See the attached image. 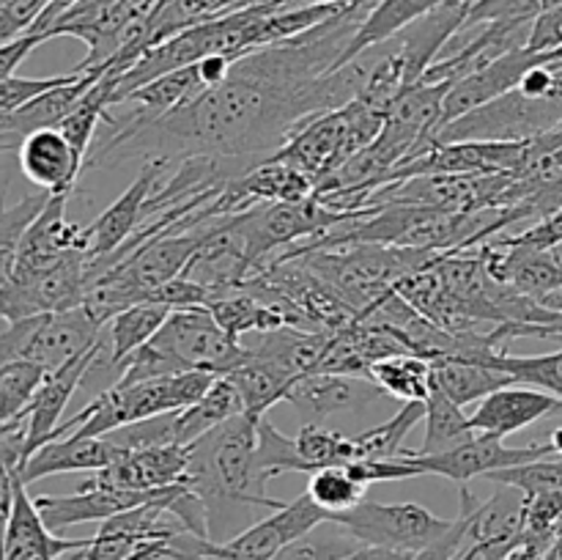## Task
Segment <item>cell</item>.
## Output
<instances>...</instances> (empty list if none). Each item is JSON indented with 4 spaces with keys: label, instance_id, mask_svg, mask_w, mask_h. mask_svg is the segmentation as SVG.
I'll return each instance as SVG.
<instances>
[{
    "label": "cell",
    "instance_id": "24",
    "mask_svg": "<svg viewBox=\"0 0 562 560\" xmlns=\"http://www.w3.org/2000/svg\"><path fill=\"white\" fill-rule=\"evenodd\" d=\"M121 456L108 437H80V434H66V437L49 439L42 448L33 450L31 459L22 464V483L42 481V478L60 475V472H97L102 467L113 464Z\"/></svg>",
    "mask_w": 562,
    "mask_h": 560
},
{
    "label": "cell",
    "instance_id": "54",
    "mask_svg": "<svg viewBox=\"0 0 562 560\" xmlns=\"http://www.w3.org/2000/svg\"><path fill=\"white\" fill-rule=\"evenodd\" d=\"M135 560H162V558H159L157 552H148V555H140V558H135Z\"/></svg>",
    "mask_w": 562,
    "mask_h": 560
},
{
    "label": "cell",
    "instance_id": "38",
    "mask_svg": "<svg viewBox=\"0 0 562 560\" xmlns=\"http://www.w3.org/2000/svg\"><path fill=\"white\" fill-rule=\"evenodd\" d=\"M44 373H47L44 368L25 357H11V360L0 362V426L22 415L27 401L42 384Z\"/></svg>",
    "mask_w": 562,
    "mask_h": 560
},
{
    "label": "cell",
    "instance_id": "32",
    "mask_svg": "<svg viewBox=\"0 0 562 560\" xmlns=\"http://www.w3.org/2000/svg\"><path fill=\"white\" fill-rule=\"evenodd\" d=\"M228 379L239 390L241 401H245V412L258 417L267 415L278 401H285V393H289L291 382H294L278 366H272L267 360H258V357H250L247 362H241L236 371L228 373Z\"/></svg>",
    "mask_w": 562,
    "mask_h": 560
},
{
    "label": "cell",
    "instance_id": "18",
    "mask_svg": "<svg viewBox=\"0 0 562 560\" xmlns=\"http://www.w3.org/2000/svg\"><path fill=\"white\" fill-rule=\"evenodd\" d=\"M201 228L154 236V239L143 242L137 250H132L124 261L110 269H119L126 283L140 296V302H146L154 289L170 283V280L184 272L187 264L192 261V256L201 247Z\"/></svg>",
    "mask_w": 562,
    "mask_h": 560
},
{
    "label": "cell",
    "instance_id": "35",
    "mask_svg": "<svg viewBox=\"0 0 562 560\" xmlns=\"http://www.w3.org/2000/svg\"><path fill=\"white\" fill-rule=\"evenodd\" d=\"M426 417V401H406L390 421L357 434V459H395L404 450V439Z\"/></svg>",
    "mask_w": 562,
    "mask_h": 560
},
{
    "label": "cell",
    "instance_id": "13",
    "mask_svg": "<svg viewBox=\"0 0 562 560\" xmlns=\"http://www.w3.org/2000/svg\"><path fill=\"white\" fill-rule=\"evenodd\" d=\"M173 489L176 486L157 489V492H137V489L110 486V483L97 481L91 475L77 486L75 494H38V497H33V503H36L38 514H42L44 525L49 530L64 533L66 527L82 525V522H104L110 516L121 514V511H130L135 505L148 503V500L162 497Z\"/></svg>",
    "mask_w": 562,
    "mask_h": 560
},
{
    "label": "cell",
    "instance_id": "7",
    "mask_svg": "<svg viewBox=\"0 0 562 560\" xmlns=\"http://www.w3.org/2000/svg\"><path fill=\"white\" fill-rule=\"evenodd\" d=\"M329 522L344 527L351 538L371 547L395 549L417 555L445 536L456 519H442L417 503H373L360 500L355 508L329 516Z\"/></svg>",
    "mask_w": 562,
    "mask_h": 560
},
{
    "label": "cell",
    "instance_id": "2",
    "mask_svg": "<svg viewBox=\"0 0 562 560\" xmlns=\"http://www.w3.org/2000/svg\"><path fill=\"white\" fill-rule=\"evenodd\" d=\"M258 421V415L241 412L190 443L184 486L201 500L209 541L214 544L239 536L263 519V511L285 505L283 500L269 497V481L256 464Z\"/></svg>",
    "mask_w": 562,
    "mask_h": 560
},
{
    "label": "cell",
    "instance_id": "30",
    "mask_svg": "<svg viewBox=\"0 0 562 560\" xmlns=\"http://www.w3.org/2000/svg\"><path fill=\"white\" fill-rule=\"evenodd\" d=\"M245 412V401H241L239 390L228 377H217L212 388L195 401V404L184 406L179 412V437L181 445L195 443L201 434L212 432L214 426L225 423L228 417H236Z\"/></svg>",
    "mask_w": 562,
    "mask_h": 560
},
{
    "label": "cell",
    "instance_id": "46",
    "mask_svg": "<svg viewBox=\"0 0 562 560\" xmlns=\"http://www.w3.org/2000/svg\"><path fill=\"white\" fill-rule=\"evenodd\" d=\"M562 47V5L558 9H541L532 20L530 38H527V49L532 53H549V49Z\"/></svg>",
    "mask_w": 562,
    "mask_h": 560
},
{
    "label": "cell",
    "instance_id": "11",
    "mask_svg": "<svg viewBox=\"0 0 562 560\" xmlns=\"http://www.w3.org/2000/svg\"><path fill=\"white\" fill-rule=\"evenodd\" d=\"M409 461H415L423 470V475H442L456 483H467L472 478L483 475L494 470H505V467L527 464V461L543 459V456H558L554 453L552 443H532V445H505L499 437H481L477 434L470 443L459 445L445 453L423 456L417 450H401Z\"/></svg>",
    "mask_w": 562,
    "mask_h": 560
},
{
    "label": "cell",
    "instance_id": "56",
    "mask_svg": "<svg viewBox=\"0 0 562 560\" xmlns=\"http://www.w3.org/2000/svg\"><path fill=\"white\" fill-rule=\"evenodd\" d=\"M558 256H560V261H562V245L558 247Z\"/></svg>",
    "mask_w": 562,
    "mask_h": 560
},
{
    "label": "cell",
    "instance_id": "8",
    "mask_svg": "<svg viewBox=\"0 0 562 560\" xmlns=\"http://www.w3.org/2000/svg\"><path fill=\"white\" fill-rule=\"evenodd\" d=\"M88 253L71 250L33 272H14L0 289V318L9 324L82 305L88 289Z\"/></svg>",
    "mask_w": 562,
    "mask_h": 560
},
{
    "label": "cell",
    "instance_id": "25",
    "mask_svg": "<svg viewBox=\"0 0 562 560\" xmlns=\"http://www.w3.org/2000/svg\"><path fill=\"white\" fill-rule=\"evenodd\" d=\"M170 311H173L170 305L146 300L137 302V305H130L126 311L115 313V316L104 324L102 351H99L91 368L113 371L115 379H119L121 362L130 355H135L140 346H146L148 340L157 335V329L162 327L165 318L170 316Z\"/></svg>",
    "mask_w": 562,
    "mask_h": 560
},
{
    "label": "cell",
    "instance_id": "9",
    "mask_svg": "<svg viewBox=\"0 0 562 560\" xmlns=\"http://www.w3.org/2000/svg\"><path fill=\"white\" fill-rule=\"evenodd\" d=\"M327 511L318 508L307 494H302V497L291 500L283 508L272 511L223 544H214L209 538L195 536V533H181L170 544H184V547L198 549L214 560H272L280 549L316 530L318 525H327Z\"/></svg>",
    "mask_w": 562,
    "mask_h": 560
},
{
    "label": "cell",
    "instance_id": "52",
    "mask_svg": "<svg viewBox=\"0 0 562 560\" xmlns=\"http://www.w3.org/2000/svg\"><path fill=\"white\" fill-rule=\"evenodd\" d=\"M543 305H549V307H554V311H560L562 313V289H558V291H552V294L549 296H543Z\"/></svg>",
    "mask_w": 562,
    "mask_h": 560
},
{
    "label": "cell",
    "instance_id": "44",
    "mask_svg": "<svg viewBox=\"0 0 562 560\" xmlns=\"http://www.w3.org/2000/svg\"><path fill=\"white\" fill-rule=\"evenodd\" d=\"M349 470V475L355 481H360L362 486H371V483H384V481H406V478H420L423 470L409 461L406 456H395V459H357L344 464Z\"/></svg>",
    "mask_w": 562,
    "mask_h": 560
},
{
    "label": "cell",
    "instance_id": "3",
    "mask_svg": "<svg viewBox=\"0 0 562 560\" xmlns=\"http://www.w3.org/2000/svg\"><path fill=\"white\" fill-rule=\"evenodd\" d=\"M214 373L206 371H184L170 373V377L146 379L135 384H110L104 388L91 404L82 406L77 415L64 421L53 439L66 434H80V437H104L113 428L126 423L143 421V417L162 415V412L184 410L195 404L214 382Z\"/></svg>",
    "mask_w": 562,
    "mask_h": 560
},
{
    "label": "cell",
    "instance_id": "27",
    "mask_svg": "<svg viewBox=\"0 0 562 560\" xmlns=\"http://www.w3.org/2000/svg\"><path fill=\"white\" fill-rule=\"evenodd\" d=\"M206 307L217 318L220 327L236 340L245 338V335L272 333V329L285 327V318L272 305H267L261 296L247 291L245 285H236V289L212 296Z\"/></svg>",
    "mask_w": 562,
    "mask_h": 560
},
{
    "label": "cell",
    "instance_id": "16",
    "mask_svg": "<svg viewBox=\"0 0 562 560\" xmlns=\"http://www.w3.org/2000/svg\"><path fill=\"white\" fill-rule=\"evenodd\" d=\"M102 324L86 311V305L69 307V311L44 313L36 316L31 335L22 344L20 357L36 362L44 371H55L71 357L82 355L102 338Z\"/></svg>",
    "mask_w": 562,
    "mask_h": 560
},
{
    "label": "cell",
    "instance_id": "39",
    "mask_svg": "<svg viewBox=\"0 0 562 560\" xmlns=\"http://www.w3.org/2000/svg\"><path fill=\"white\" fill-rule=\"evenodd\" d=\"M256 464L267 481L283 475V472H307L311 475V464L302 459L300 448H296V439L280 434L274 428V423L267 421V415L258 421Z\"/></svg>",
    "mask_w": 562,
    "mask_h": 560
},
{
    "label": "cell",
    "instance_id": "55",
    "mask_svg": "<svg viewBox=\"0 0 562 560\" xmlns=\"http://www.w3.org/2000/svg\"><path fill=\"white\" fill-rule=\"evenodd\" d=\"M9 327V322H3V318H0V329H5Z\"/></svg>",
    "mask_w": 562,
    "mask_h": 560
},
{
    "label": "cell",
    "instance_id": "47",
    "mask_svg": "<svg viewBox=\"0 0 562 560\" xmlns=\"http://www.w3.org/2000/svg\"><path fill=\"white\" fill-rule=\"evenodd\" d=\"M38 44H44V36H38V33H25V36L14 38V42L0 44V82L14 77L16 66H20Z\"/></svg>",
    "mask_w": 562,
    "mask_h": 560
},
{
    "label": "cell",
    "instance_id": "33",
    "mask_svg": "<svg viewBox=\"0 0 562 560\" xmlns=\"http://www.w3.org/2000/svg\"><path fill=\"white\" fill-rule=\"evenodd\" d=\"M393 399L426 401L431 390V362L417 355H395L373 362L366 373Z\"/></svg>",
    "mask_w": 562,
    "mask_h": 560
},
{
    "label": "cell",
    "instance_id": "4",
    "mask_svg": "<svg viewBox=\"0 0 562 560\" xmlns=\"http://www.w3.org/2000/svg\"><path fill=\"white\" fill-rule=\"evenodd\" d=\"M439 253L417 250V247L393 245H357L333 247V250L302 253L300 261L307 264L318 278L327 280L357 313L387 294L404 275L417 272L437 261Z\"/></svg>",
    "mask_w": 562,
    "mask_h": 560
},
{
    "label": "cell",
    "instance_id": "40",
    "mask_svg": "<svg viewBox=\"0 0 562 560\" xmlns=\"http://www.w3.org/2000/svg\"><path fill=\"white\" fill-rule=\"evenodd\" d=\"M366 489L360 481L349 475L346 467H322V470L311 472L307 481V497L327 511L329 516L340 514V511L355 508L360 500H366Z\"/></svg>",
    "mask_w": 562,
    "mask_h": 560
},
{
    "label": "cell",
    "instance_id": "1",
    "mask_svg": "<svg viewBox=\"0 0 562 560\" xmlns=\"http://www.w3.org/2000/svg\"><path fill=\"white\" fill-rule=\"evenodd\" d=\"M371 9L351 0L333 20L300 36L239 55L220 86L203 88L140 130H115L88 154L86 168H104L137 154L173 165L195 154L272 157L307 119L360 97L373 55L366 49L344 66L338 60Z\"/></svg>",
    "mask_w": 562,
    "mask_h": 560
},
{
    "label": "cell",
    "instance_id": "41",
    "mask_svg": "<svg viewBox=\"0 0 562 560\" xmlns=\"http://www.w3.org/2000/svg\"><path fill=\"white\" fill-rule=\"evenodd\" d=\"M179 412L181 410L162 412V415L126 423V426L113 428V432L104 434V437L121 450H146V448H162V445H181Z\"/></svg>",
    "mask_w": 562,
    "mask_h": 560
},
{
    "label": "cell",
    "instance_id": "28",
    "mask_svg": "<svg viewBox=\"0 0 562 560\" xmlns=\"http://www.w3.org/2000/svg\"><path fill=\"white\" fill-rule=\"evenodd\" d=\"M431 379L459 406L486 399L488 393L505 388V384H514V379L499 371V368L461 360V357H437V360H431Z\"/></svg>",
    "mask_w": 562,
    "mask_h": 560
},
{
    "label": "cell",
    "instance_id": "29",
    "mask_svg": "<svg viewBox=\"0 0 562 560\" xmlns=\"http://www.w3.org/2000/svg\"><path fill=\"white\" fill-rule=\"evenodd\" d=\"M464 406L456 404L442 388L431 379V390H428L426 399V437H423V448L417 453L431 456V453H445V450H453L459 445L470 443L477 434L472 432L470 415H464Z\"/></svg>",
    "mask_w": 562,
    "mask_h": 560
},
{
    "label": "cell",
    "instance_id": "42",
    "mask_svg": "<svg viewBox=\"0 0 562 560\" xmlns=\"http://www.w3.org/2000/svg\"><path fill=\"white\" fill-rule=\"evenodd\" d=\"M329 525H333L329 533H318V527H322L318 525L316 530H311L307 536L296 538L289 547L280 549L272 560H344L346 555H351L360 547V541L351 538L344 527L335 525V522H329Z\"/></svg>",
    "mask_w": 562,
    "mask_h": 560
},
{
    "label": "cell",
    "instance_id": "36",
    "mask_svg": "<svg viewBox=\"0 0 562 560\" xmlns=\"http://www.w3.org/2000/svg\"><path fill=\"white\" fill-rule=\"evenodd\" d=\"M486 366L499 368L514 379V384L547 390L562 401V346L552 355H508V351H494Z\"/></svg>",
    "mask_w": 562,
    "mask_h": 560
},
{
    "label": "cell",
    "instance_id": "12",
    "mask_svg": "<svg viewBox=\"0 0 562 560\" xmlns=\"http://www.w3.org/2000/svg\"><path fill=\"white\" fill-rule=\"evenodd\" d=\"M541 64H562V47L549 49V53H532V49L527 47L514 49V53L503 55V58H497L494 64L483 66V69L456 80L453 86H450L448 97H445L439 130L453 124L461 115L494 102V99H499L503 93L514 91V88L525 80L527 71L536 69V66Z\"/></svg>",
    "mask_w": 562,
    "mask_h": 560
},
{
    "label": "cell",
    "instance_id": "10",
    "mask_svg": "<svg viewBox=\"0 0 562 560\" xmlns=\"http://www.w3.org/2000/svg\"><path fill=\"white\" fill-rule=\"evenodd\" d=\"M530 163V137L527 141H459L437 143L412 163L401 165L390 181L415 179V176H467V173H508Z\"/></svg>",
    "mask_w": 562,
    "mask_h": 560
},
{
    "label": "cell",
    "instance_id": "15",
    "mask_svg": "<svg viewBox=\"0 0 562 560\" xmlns=\"http://www.w3.org/2000/svg\"><path fill=\"white\" fill-rule=\"evenodd\" d=\"M382 395L387 393L368 377L311 371L291 382L285 401L294 406L302 423H324L335 412L362 410V406L371 404L373 399H382Z\"/></svg>",
    "mask_w": 562,
    "mask_h": 560
},
{
    "label": "cell",
    "instance_id": "53",
    "mask_svg": "<svg viewBox=\"0 0 562 560\" xmlns=\"http://www.w3.org/2000/svg\"><path fill=\"white\" fill-rule=\"evenodd\" d=\"M549 443H552L554 453L562 456V426H558L552 434H549Z\"/></svg>",
    "mask_w": 562,
    "mask_h": 560
},
{
    "label": "cell",
    "instance_id": "17",
    "mask_svg": "<svg viewBox=\"0 0 562 560\" xmlns=\"http://www.w3.org/2000/svg\"><path fill=\"white\" fill-rule=\"evenodd\" d=\"M102 344L104 338H99L88 351L71 357L69 362H64V366L55 368V371L44 373L42 384H38L33 399L27 401V406L22 410V417H25L27 423V459H31L33 450H38L44 443H49V439L55 437V432H58L60 426V417H64V410L69 406L75 390L86 382L93 360H97V355L102 351Z\"/></svg>",
    "mask_w": 562,
    "mask_h": 560
},
{
    "label": "cell",
    "instance_id": "51",
    "mask_svg": "<svg viewBox=\"0 0 562 560\" xmlns=\"http://www.w3.org/2000/svg\"><path fill=\"white\" fill-rule=\"evenodd\" d=\"M541 560H562V533L558 538H554L552 544H549V549L543 552Z\"/></svg>",
    "mask_w": 562,
    "mask_h": 560
},
{
    "label": "cell",
    "instance_id": "34",
    "mask_svg": "<svg viewBox=\"0 0 562 560\" xmlns=\"http://www.w3.org/2000/svg\"><path fill=\"white\" fill-rule=\"evenodd\" d=\"M49 201V192L38 190L33 195L20 198L16 203H0V289L11 280L16 269V258H20L22 239H25L27 228L42 212L44 203Z\"/></svg>",
    "mask_w": 562,
    "mask_h": 560
},
{
    "label": "cell",
    "instance_id": "48",
    "mask_svg": "<svg viewBox=\"0 0 562 560\" xmlns=\"http://www.w3.org/2000/svg\"><path fill=\"white\" fill-rule=\"evenodd\" d=\"M415 555L409 552H395V549L384 547H371V544H360L351 555H346L344 560H412Z\"/></svg>",
    "mask_w": 562,
    "mask_h": 560
},
{
    "label": "cell",
    "instance_id": "57",
    "mask_svg": "<svg viewBox=\"0 0 562 560\" xmlns=\"http://www.w3.org/2000/svg\"><path fill=\"white\" fill-rule=\"evenodd\" d=\"M560 410H562V404H560Z\"/></svg>",
    "mask_w": 562,
    "mask_h": 560
},
{
    "label": "cell",
    "instance_id": "23",
    "mask_svg": "<svg viewBox=\"0 0 562 560\" xmlns=\"http://www.w3.org/2000/svg\"><path fill=\"white\" fill-rule=\"evenodd\" d=\"M71 192H58L49 195L44 203L42 212L27 228L25 239H22L20 258H16L14 272H33L47 264L58 261L66 253L71 250H86L88 253V228L82 225L69 223L66 220V203H69Z\"/></svg>",
    "mask_w": 562,
    "mask_h": 560
},
{
    "label": "cell",
    "instance_id": "37",
    "mask_svg": "<svg viewBox=\"0 0 562 560\" xmlns=\"http://www.w3.org/2000/svg\"><path fill=\"white\" fill-rule=\"evenodd\" d=\"M294 439L302 459L311 464V472L322 470V467H344L349 461H357L355 437L333 432L324 423H302Z\"/></svg>",
    "mask_w": 562,
    "mask_h": 560
},
{
    "label": "cell",
    "instance_id": "21",
    "mask_svg": "<svg viewBox=\"0 0 562 560\" xmlns=\"http://www.w3.org/2000/svg\"><path fill=\"white\" fill-rule=\"evenodd\" d=\"M16 165H20L22 176L31 184L49 192V195L75 190L77 176L86 170L82 157L66 141L58 126L31 132L27 137H22L20 148H16Z\"/></svg>",
    "mask_w": 562,
    "mask_h": 560
},
{
    "label": "cell",
    "instance_id": "26",
    "mask_svg": "<svg viewBox=\"0 0 562 560\" xmlns=\"http://www.w3.org/2000/svg\"><path fill=\"white\" fill-rule=\"evenodd\" d=\"M442 3L445 0H376V5L368 11L360 31L355 33L351 44L346 47V53L340 55L338 66H344L346 60H351L355 55L366 53L373 44H382L387 42V38H393L395 33L409 27L412 22H417L420 16L431 14V11L439 9Z\"/></svg>",
    "mask_w": 562,
    "mask_h": 560
},
{
    "label": "cell",
    "instance_id": "20",
    "mask_svg": "<svg viewBox=\"0 0 562 560\" xmlns=\"http://www.w3.org/2000/svg\"><path fill=\"white\" fill-rule=\"evenodd\" d=\"M562 401L547 390L527 388V384H505L481 399L477 410L470 415L472 432L481 437H499L521 432L541 417L560 410Z\"/></svg>",
    "mask_w": 562,
    "mask_h": 560
},
{
    "label": "cell",
    "instance_id": "22",
    "mask_svg": "<svg viewBox=\"0 0 562 560\" xmlns=\"http://www.w3.org/2000/svg\"><path fill=\"white\" fill-rule=\"evenodd\" d=\"M190 467V445H162L146 450H121L113 464L93 472V478L110 486L157 492L184 483Z\"/></svg>",
    "mask_w": 562,
    "mask_h": 560
},
{
    "label": "cell",
    "instance_id": "49",
    "mask_svg": "<svg viewBox=\"0 0 562 560\" xmlns=\"http://www.w3.org/2000/svg\"><path fill=\"white\" fill-rule=\"evenodd\" d=\"M16 143H0V203H3L5 190H9V179H11V165L9 157L16 154Z\"/></svg>",
    "mask_w": 562,
    "mask_h": 560
},
{
    "label": "cell",
    "instance_id": "31",
    "mask_svg": "<svg viewBox=\"0 0 562 560\" xmlns=\"http://www.w3.org/2000/svg\"><path fill=\"white\" fill-rule=\"evenodd\" d=\"M113 93L115 75L113 71H104V75L88 88L86 97L71 108V113L58 124V130L64 132L66 141L75 146V152L80 154L82 163L88 159V148H91L93 137H97V126L108 119V110L113 108Z\"/></svg>",
    "mask_w": 562,
    "mask_h": 560
},
{
    "label": "cell",
    "instance_id": "5",
    "mask_svg": "<svg viewBox=\"0 0 562 560\" xmlns=\"http://www.w3.org/2000/svg\"><path fill=\"white\" fill-rule=\"evenodd\" d=\"M384 119L387 115L373 110L362 99H351L344 108L307 119L274 157L291 163L318 184L355 154L371 146L382 132Z\"/></svg>",
    "mask_w": 562,
    "mask_h": 560
},
{
    "label": "cell",
    "instance_id": "43",
    "mask_svg": "<svg viewBox=\"0 0 562 560\" xmlns=\"http://www.w3.org/2000/svg\"><path fill=\"white\" fill-rule=\"evenodd\" d=\"M541 11V0H475L467 11L464 25L483 22H530ZM461 25V27H464Z\"/></svg>",
    "mask_w": 562,
    "mask_h": 560
},
{
    "label": "cell",
    "instance_id": "14",
    "mask_svg": "<svg viewBox=\"0 0 562 560\" xmlns=\"http://www.w3.org/2000/svg\"><path fill=\"white\" fill-rule=\"evenodd\" d=\"M170 170H173V163H168V159H146L140 165V173L135 176V181L91 225H86L88 258L91 261L115 253L135 234L137 225L143 223V214H146L148 198L154 195L162 176H168Z\"/></svg>",
    "mask_w": 562,
    "mask_h": 560
},
{
    "label": "cell",
    "instance_id": "50",
    "mask_svg": "<svg viewBox=\"0 0 562 560\" xmlns=\"http://www.w3.org/2000/svg\"><path fill=\"white\" fill-rule=\"evenodd\" d=\"M162 558H168V560H214V558H209V555L198 552V549L184 547V544H168Z\"/></svg>",
    "mask_w": 562,
    "mask_h": 560
},
{
    "label": "cell",
    "instance_id": "45",
    "mask_svg": "<svg viewBox=\"0 0 562 560\" xmlns=\"http://www.w3.org/2000/svg\"><path fill=\"white\" fill-rule=\"evenodd\" d=\"M494 239L505 242V245H521V247H536V250H558L562 245V206L554 209L547 217L536 220L527 228L516 231V234H497Z\"/></svg>",
    "mask_w": 562,
    "mask_h": 560
},
{
    "label": "cell",
    "instance_id": "19",
    "mask_svg": "<svg viewBox=\"0 0 562 560\" xmlns=\"http://www.w3.org/2000/svg\"><path fill=\"white\" fill-rule=\"evenodd\" d=\"M88 541L91 538H64L49 530L27 494V486L16 475L9 527L3 536V560H60L75 549L88 547Z\"/></svg>",
    "mask_w": 562,
    "mask_h": 560
},
{
    "label": "cell",
    "instance_id": "6",
    "mask_svg": "<svg viewBox=\"0 0 562 560\" xmlns=\"http://www.w3.org/2000/svg\"><path fill=\"white\" fill-rule=\"evenodd\" d=\"M151 344L173 360L179 373L206 371L214 377H228L241 362L250 360V349L231 338L206 305L170 311Z\"/></svg>",
    "mask_w": 562,
    "mask_h": 560
}]
</instances>
